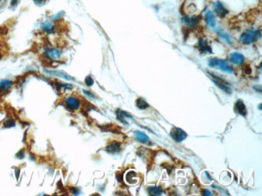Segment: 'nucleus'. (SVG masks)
Wrapping results in <instances>:
<instances>
[{
    "label": "nucleus",
    "instance_id": "f257e3e1",
    "mask_svg": "<svg viewBox=\"0 0 262 196\" xmlns=\"http://www.w3.org/2000/svg\"><path fill=\"white\" fill-rule=\"evenodd\" d=\"M260 38H261V32L258 31H247L241 35L240 40L242 43L248 45V44L253 43L254 41H256Z\"/></svg>",
    "mask_w": 262,
    "mask_h": 196
},
{
    "label": "nucleus",
    "instance_id": "f03ea898",
    "mask_svg": "<svg viewBox=\"0 0 262 196\" xmlns=\"http://www.w3.org/2000/svg\"><path fill=\"white\" fill-rule=\"evenodd\" d=\"M209 74L212 77L214 83L215 84V85H217L218 87L220 88V89H222L223 92L228 93H232V89H231V88L229 87L228 83H227L224 80H223V79H221L219 76H217L215 74H212V73H209Z\"/></svg>",
    "mask_w": 262,
    "mask_h": 196
},
{
    "label": "nucleus",
    "instance_id": "7ed1b4c3",
    "mask_svg": "<svg viewBox=\"0 0 262 196\" xmlns=\"http://www.w3.org/2000/svg\"><path fill=\"white\" fill-rule=\"evenodd\" d=\"M44 56L49 61H58L61 57V51L56 48H49L45 51Z\"/></svg>",
    "mask_w": 262,
    "mask_h": 196
},
{
    "label": "nucleus",
    "instance_id": "20e7f679",
    "mask_svg": "<svg viewBox=\"0 0 262 196\" xmlns=\"http://www.w3.org/2000/svg\"><path fill=\"white\" fill-rule=\"evenodd\" d=\"M170 135L172 137V138L177 142H182L183 140H185L187 138V134H186V132L182 129L177 128V127H174L172 129L170 132Z\"/></svg>",
    "mask_w": 262,
    "mask_h": 196
},
{
    "label": "nucleus",
    "instance_id": "39448f33",
    "mask_svg": "<svg viewBox=\"0 0 262 196\" xmlns=\"http://www.w3.org/2000/svg\"><path fill=\"white\" fill-rule=\"evenodd\" d=\"M65 105L67 106L68 108L70 109V110H77L78 109L80 106V102L78 98L74 97H69L66 98L65 100Z\"/></svg>",
    "mask_w": 262,
    "mask_h": 196
},
{
    "label": "nucleus",
    "instance_id": "423d86ee",
    "mask_svg": "<svg viewBox=\"0 0 262 196\" xmlns=\"http://www.w3.org/2000/svg\"><path fill=\"white\" fill-rule=\"evenodd\" d=\"M199 21H200V18L198 16H187L183 19L184 24L188 27H191V28L198 26Z\"/></svg>",
    "mask_w": 262,
    "mask_h": 196
},
{
    "label": "nucleus",
    "instance_id": "0eeeda50",
    "mask_svg": "<svg viewBox=\"0 0 262 196\" xmlns=\"http://www.w3.org/2000/svg\"><path fill=\"white\" fill-rule=\"evenodd\" d=\"M214 11H215V12L216 13V15L220 16V17H224L228 13V10L225 8V6H223V3H221L220 2L215 3V4H214Z\"/></svg>",
    "mask_w": 262,
    "mask_h": 196
},
{
    "label": "nucleus",
    "instance_id": "6e6552de",
    "mask_svg": "<svg viewBox=\"0 0 262 196\" xmlns=\"http://www.w3.org/2000/svg\"><path fill=\"white\" fill-rule=\"evenodd\" d=\"M244 56L243 55L240 54V53H232L230 56V61L232 63H234L235 65H241L243 64L244 62Z\"/></svg>",
    "mask_w": 262,
    "mask_h": 196
},
{
    "label": "nucleus",
    "instance_id": "1a4fd4ad",
    "mask_svg": "<svg viewBox=\"0 0 262 196\" xmlns=\"http://www.w3.org/2000/svg\"><path fill=\"white\" fill-rule=\"evenodd\" d=\"M125 180L130 185H134V184L137 183L138 178L136 173L132 171V170L127 172V174L125 175Z\"/></svg>",
    "mask_w": 262,
    "mask_h": 196
},
{
    "label": "nucleus",
    "instance_id": "9d476101",
    "mask_svg": "<svg viewBox=\"0 0 262 196\" xmlns=\"http://www.w3.org/2000/svg\"><path fill=\"white\" fill-rule=\"evenodd\" d=\"M47 73L50 74V75L55 76H57V77H60V78L67 80V81H74V79L71 76H70L66 73H65L63 71H47Z\"/></svg>",
    "mask_w": 262,
    "mask_h": 196
},
{
    "label": "nucleus",
    "instance_id": "9b49d317",
    "mask_svg": "<svg viewBox=\"0 0 262 196\" xmlns=\"http://www.w3.org/2000/svg\"><path fill=\"white\" fill-rule=\"evenodd\" d=\"M198 48H199V51L202 52V53H210L211 54L212 53V50L210 48V47L208 45V43L206 40L204 39H201L199 43H198Z\"/></svg>",
    "mask_w": 262,
    "mask_h": 196
},
{
    "label": "nucleus",
    "instance_id": "f8f14e48",
    "mask_svg": "<svg viewBox=\"0 0 262 196\" xmlns=\"http://www.w3.org/2000/svg\"><path fill=\"white\" fill-rule=\"evenodd\" d=\"M41 30L47 34H52L55 31V26L52 24L51 22H45L43 23L41 26Z\"/></svg>",
    "mask_w": 262,
    "mask_h": 196
},
{
    "label": "nucleus",
    "instance_id": "ddd939ff",
    "mask_svg": "<svg viewBox=\"0 0 262 196\" xmlns=\"http://www.w3.org/2000/svg\"><path fill=\"white\" fill-rule=\"evenodd\" d=\"M218 67L220 68V69L224 73H233V68L232 67L229 65L228 62H226L225 61H219V63H218Z\"/></svg>",
    "mask_w": 262,
    "mask_h": 196
},
{
    "label": "nucleus",
    "instance_id": "4468645a",
    "mask_svg": "<svg viewBox=\"0 0 262 196\" xmlns=\"http://www.w3.org/2000/svg\"><path fill=\"white\" fill-rule=\"evenodd\" d=\"M120 150H121V145H120V143L117 142H111L107 146V150L111 154L118 153L120 151Z\"/></svg>",
    "mask_w": 262,
    "mask_h": 196
},
{
    "label": "nucleus",
    "instance_id": "2eb2a0df",
    "mask_svg": "<svg viewBox=\"0 0 262 196\" xmlns=\"http://www.w3.org/2000/svg\"><path fill=\"white\" fill-rule=\"evenodd\" d=\"M235 109L239 114L242 115L245 117L246 114H247V110H246V107H245V105L244 104V102L241 100H237V102L235 104Z\"/></svg>",
    "mask_w": 262,
    "mask_h": 196
},
{
    "label": "nucleus",
    "instance_id": "dca6fc26",
    "mask_svg": "<svg viewBox=\"0 0 262 196\" xmlns=\"http://www.w3.org/2000/svg\"><path fill=\"white\" fill-rule=\"evenodd\" d=\"M13 82L9 81V80H4L0 81V93H3L6 91L9 90L12 87Z\"/></svg>",
    "mask_w": 262,
    "mask_h": 196
},
{
    "label": "nucleus",
    "instance_id": "f3484780",
    "mask_svg": "<svg viewBox=\"0 0 262 196\" xmlns=\"http://www.w3.org/2000/svg\"><path fill=\"white\" fill-rule=\"evenodd\" d=\"M116 114H117V118H118V120H119L120 121H122L123 123L124 124H127V121H125V118H126L132 119L131 115L128 114V113L123 111V110H120V109H118V110L116 111Z\"/></svg>",
    "mask_w": 262,
    "mask_h": 196
},
{
    "label": "nucleus",
    "instance_id": "a211bd4d",
    "mask_svg": "<svg viewBox=\"0 0 262 196\" xmlns=\"http://www.w3.org/2000/svg\"><path fill=\"white\" fill-rule=\"evenodd\" d=\"M136 139L138 141L141 143H144V144H147L149 142V137L145 134L143 132H140V131H136Z\"/></svg>",
    "mask_w": 262,
    "mask_h": 196
},
{
    "label": "nucleus",
    "instance_id": "6ab92c4d",
    "mask_svg": "<svg viewBox=\"0 0 262 196\" xmlns=\"http://www.w3.org/2000/svg\"><path fill=\"white\" fill-rule=\"evenodd\" d=\"M206 23L207 24V25L210 27H214L215 26V16H214L213 13L210 12V11H208V12L206 14Z\"/></svg>",
    "mask_w": 262,
    "mask_h": 196
},
{
    "label": "nucleus",
    "instance_id": "aec40b11",
    "mask_svg": "<svg viewBox=\"0 0 262 196\" xmlns=\"http://www.w3.org/2000/svg\"><path fill=\"white\" fill-rule=\"evenodd\" d=\"M148 191L151 195L158 196L162 194V187H149Z\"/></svg>",
    "mask_w": 262,
    "mask_h": 196
},
{
    "label": "nucleus",
    "instance_id": "412c9836",
    "mask_svg": "<svg viewBox=\"0 0 262 196\" xmlns=\"http://www.w3.org/2000/svg\"><path fill=\"white\" fill-rule=\"evenodd\" d=\"M136 106L140 109H145L147 108H149L148 103L142 98H139V99L136 100Z\"/></svg>",
    "mask_w": 262,
    "mask_h": 196
},
{
    "label": "nucleus",
    "instance_id": "4be33fe9",
    "mask_svg": "<svg viewBox=\"0 0 262 196\" xmlns=\"http://www.w3.org/2000/svg\"><path fill=\"white\" fill-rule=\"evenodd\" d=\"M57 89L60 91H65V90H70L73 86L71 85H68V84H65V83H59L57 84Z\"/></svg>",
    "mask_w": 262,
    "mask_h": 196
},
{
    "label": "nucleus",
    "instance_id": "5701e85b",
    "mask_svg": "<svg viewBox=\"0 0 262 196\" xmlns=\"http://www.w3.org/2000/svg\"><path fill=\"white\" fill-rule=\"evenodd\" d=\"M219 34V36H220L222 39H223L224 40H226L227 42L228 43H232V40H231V38L229 36L228 34L224 33V32H222V31H220V32H218Z\"/></svg>",
    "mask_w": 262,
    "mask_h": 196
},
{
    "label": "nucleus",
    "instance_id": "b1692460",
    "mask_svg": "<svg viewBox=\"0 0 262 196\" xmlns=\"http://www.w3.org/2000/svg\"><path fill=\"white\" fill-rule=\"evenodd\" d=\"M219 61L220 60L219 59H217V58H212V59H210V61H209V66L210 68H215V67H218V63H219Z\"/></svg>",
    "mask_w": 262,
    "mask_h": 196
},
{
    "label": "nucleus",
    "instance_id": "393cba45",
    "mask_svg": "<svg viewBox=\"0 0 262 196\" xmlns=\"http://www.w3.org/2000/svg\"><path fill=\"white\" fill-rule=\"evenodd\" d=\"M85 84L87 85V86H89V87H90V86H92V85H94V80H93V78H92L90 76H87L85 77Z\"/></svg>",
    "mask_w": 262,
    "mask_h": 196
},
{
    "label": "nucleus",
    "instance_id": "a878e982",
    "mask_svg": "<svg viewBox=\"0 0 262 196\" xmlns=\"http://www.w3.org/2000/svg\"><path fill=\"white\" fill-rule=\"evenodd\" d=\"M15 121H13L12 119H8L4 122V127L5 128H11V127L15 126Z\"/></svg>",
    "mask_w": 262,
    "mask_h": 196
},
{
    "label": "nucleus",
    "instance_id": "bb28decb",
    "mask_svg": "<svg viewBox=\"0 0 262 196\" xmlns=\"http://www.w3.org/2000/svg\"><path fill=\"white\" fill-rule=\"evenodd\" d=\"M34 3L38 6H41L43 5H45V3L46 0H33Z\"/></svg>",
    "mask_w": 262,
    "mask_h": 196
},
{
    "label": "nucleus",
    "instance_id": "cd10ccee",
    "mask_svg": "<svg viewBox=\"0 0 262 196\" xmlns=\"http://www.w3.org/2000/svg\"><path fill=\"white\" fill-rule=\"evenodd\" d=\"M24 150H20L18 154H16V157L18 158H19V159H21V158H23L24 156Z\"/></svg>",
    "mask_w": 262,
    "mask_h": 196
},
{
    "label": "nucleus",
    "instance_id": "c85d7f7f",
    "mask_svg": "<svg viewBox=\"0 0 262 196\" xmlns=\"http://www.w3.org/2000/svg\"><path fill=\"white\" fill-rule=\"evenodd\" d=\"M18 3V0H11V6H15Z\"/></svg>",
    "mask_w": 262,
    "mask_h": 196
},
{
    "label": "nucleus",
    "instance_id": "c756f323",
    "mask_svg": "<svg viewBox=\"0 0 262 196\" xmlns=\"http://www.w3.org/2000/svg\"><path fill=\"white\" fill-rule=\"evenodd\" d=\"M83 93H85V95H87V96H90V97H92V98H94V95H93V94H92V93H90V92H87V91L83 90Z\"/></svg>",
    "mask_w": 262,
    "mask_h": 196
},
{
    "label": "nucleus",
    "instance_id": "7c9ffc66",
    "mask_svg": "<svg viewBox=\"0 0 262 196\" xmlns=\"http://www.w3.org/2000/svg\"><path fill=\"white\" fill-rule=\"evenodd\" d=\"M203 195H211V194H210V191L206 190H203Z\"/></svg>",
    "mask_w": 262,
    "mask_h": 196
},
{
    "label": "nucleus",
    "instance_id": "2f4dec72",
    "mask_svg": "<svg viewBox=\"0 0 262 196\" xmlns=\"http://www.w3.org/2000/svg\"><path fill=\"white\" fill-rule=\"evenodd\" d=\"M259 109L260 110H261V104H260L259 105Z\"/></svg>",
    "mask_w": 262,
    "mask_h": 196
},
{
    "label": "nucleus",
    "instance_id": "473e14b6",
    "mask_svg": "<svg viewBox=\"0 0 262 196\" xmlns=\"http://www.w3.org/2000/svg\"><path fill=\"white\" fill-rule=\"evenodd\" d=\"M0 45H1V44H0ZM0 57H1V56H0Z\"/></svg>",
    "mask_w": 262,
    "mask_h": 196
},
{
    "label": "nucleus",
    "instance_id": "72a5a7b5",
    "mask_svg": "<svg viewBox=\"0 0 262 196\" xmlns=\"http://www.w3.org/2000/svg\"><path fill=\"white\" fill-rule=\"evenodd\" d=\"M0 1H1V0H0Z\"/></svg>",
    "mask_w": 262,
    "mask_h": 196
}]
</instances>
